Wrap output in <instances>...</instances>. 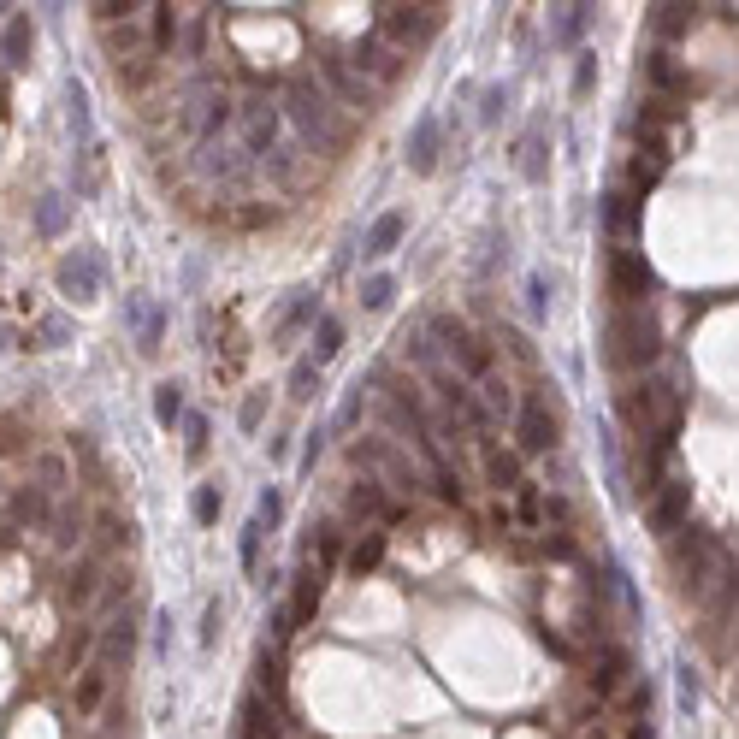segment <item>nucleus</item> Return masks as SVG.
Here are the masks:
<instances>
[{
    "label": "nucleus",
    "mask_w": 739,
    "mask_h": 739,
    "mask_svg": "<svg viewBox=\"0 0 739 739\" xmlns=\"http://www.w3.org/2000/svg\"><path fill=\"white\" fill-rule=\"evenodd\" d=\"M320 450H326V426H314L308 432V450H302V468L314 473V462H320Z\"/></svg>",
    "instance_id": "5fc2aeb1"
},
{
    "label": "nucleus",
    "mask_w": 739,
    "mask_h": 739,
    "mask_svg": "<svg viewBox=\"0 0 739 739\" xmlns=\"http://www.w3.org/2000/svg\"><path fill=\"white\" fill-rule=\"evenodd\" d=\"M403 60H408V54H397V48H391V42H385V36L373 30V36H361V42H355V60H349V66L361 71V77H367L373 89H385V83H397Z\"/></svg>",
    "instance_id": "9d476101"
},
{
    "label": "nucleus",
    "mask_w": 739,
    "mask_h": 739,
    "mask_svg": "<svg viewBox=\"0 0 739 739\" xmlns=\"http://www.w3.org/2000/svg\"><path fill=\"white\" fill-rule=\"evenodd\" d=\"M515 521H527V527H538L544 521V497H538V485H515Z\"/></svg>",
    "instance_id": "e433bc0d"
},
{
    "label": "nucleus",
    "mask_w": 739,
    "mask_h": 739,
    "mask_svg": "<svg viewBox=\"0 0 739 739\" xmlns=\"http://www.w3.org/2000/svg\"><path fill=\"white\" fill-rule=\"evenodd\" d=\"M219 621H225V604H219V598H207V609H202V633H196V639H202V651L213 645V639H219Z\"/></svg>",
    "instance_id": "49530a36"
},
{
    "label": "nucleus",
    "mask_w": 739,
    "mask_h": 739,
    "mask_svg": "<svg viewBox=\"0 0 739 739\" xmlns=\"http://www.w3.org/2000/svg\"><path fill=\"white\" fill-rule=\"evenodd\" d=\"M66 231V196H42L36 202V237H60Z\"/></svg>",
    "instance_id": "2f4dec72"
},
{
    "label": "nucleus",
    "mask_w": 739,
    "mask_h": 739,
    "mask_svg": "<svg viewBox=\"0 0 739 739\" xmlns=\"http://www.w3.org/2000/svg\"><path fill=\"white\" fill-rule=\"evenodd\" d=\"M515 166H521V178H527V184H538V178H544V166H550V160H544V136H521V154H515Z\"/></svg>",
    "instance_id": "c756f323"
},
{
    "label": "nucleus",
    "mask_w": 739,
    "mask_h": 739,
    "mask_svg": "<svg viewBox=\"0 0 739 739\" xmlns=\"http://www.w3.org/2000/svg\"><path fill=\"white\" fill-rule=\"evenodd\" d=\"M438 142H444V125H438V119H420V125L408 131V166H414V172H432V166H438Z\"/></svg>",
    "instance_id": "aec40b11"
},
{
    "label": "nucleus",
    "mask_w": 739,
    "mask_h": 739,
    "mask_svg": "<svg viewBox=\"0 0 739 739\" xmlns=\"http://www.w3.org/2000/svg\"><path fill=\"white\" fill-rule=\"evenodd\" d=\"M604 361L615 367V373H645L657 355H663V337H657V326H651V314L645 308H615L604 326Z\"/></svg>",
    "instance_id": "f03ea898"
},
{
    "label": "nucleus",
    "mask_w": 739,
    "mask_h": 739,
    "mask_svg": "<svg viewBox=\"0 0 739 739\" xmlns=\"http://www.w3.org/2000/svg\"><path fill=\"white\" fill-rule=\"evenodd\" d=\"M255 674H261V698H267V704H284V674H278V663H272L267 651H261Z\"/></svg>",
    "instance_id": "4c0bfd02"
},
{
    "label": "nucleus",
    "mask_w": 739,
    "mask_h": 739,
    "mask_svg": "<svg viewBox=\"0 0 739 739\" xmlns=\"http://www.w3.org/2000/svg\"><path fill=\"white\" fill-rule=\"evenodd\" d=\"M284 113H290V125L302 142H314L320 154H343L349 148V125L337 119V101L326 83H314V77H290L284 83Z\"/></svg>",
    "instance_id": "f257e3e1"
},
{
    "label": "nucleus",
    "mask_w": 739,
    "mask_h": 739,
    "mask_svg": "<svg viewBox=\"0 0 739 739\" xmlns=\"http://www.w3.org/2000/svg\"><path fill=\"white\" fill-rule=\"evenodd\" d=\"M30 48H36V24H30L24 12H12V18L0 24V60H6V66H30Z\"/></svg>",
    "instance_id": "dca6fc26"
},
{
    "label": "nucleus",
    "mask_w": 739,
    "mask_h": 739,
    "mask_svg": "<svg viewBox=\"0 0 739 739\" xmlns=\"http://www.w3.org/2000/svg\"><path fill=\"white\" fill-rule=\"evenodd\" d=\"M680 704H686V710L698 704V680H692V669H680Z\"/></svg>",
    "instance_id": "6e6d98bb"
},
{
    "label": "nucleus",
    "mask_w": 739,
    "mask_h": 739,
    "mask_svg": "<svg viewBox=\"0 0 739 739\" xmlns=\"http://www.w3.org/2000/svg\"><path fill=\"white\" fill-rule=\"evenodd\" d=\"M586 18H592V6H562V18H556V42H574V36L586 30Z\"/></svg>",
    "instance_id": "ea45409f"
},
{
    "label": "nucleus",
    "mask_w": 739,
    "mask_h": 739,
    "mask_svg": "<svg viewBox=\"0 0 739 739\" xmlns=\"http://www.w3.org/2000/svg\"><path fill=\"white\" fill-rule=\"evenodd\" d=\"M403 231H408V219H403V213H379V219L367 225V237H361V255H367V261L391 255V249L403 243Z\"/></svg>",
    "instance_id": "a211bd4d"
},
{
    "label": "nucleus",
    "mask_w": 739,
    "mask_h": 739,
    "mask_svg": "<svg viewBox=\"0 0 739 739\" xmlns=\"http://www.w3.org/2000/svg\"><path fill=\"white\" fill-rule=\"evenodd\" d=\"M361 408H367V391H361V385H355V391H349V397H343V408H337V432H343V426H355V420H361Z\"/></svg>",
    "instance_id": "de8ad7c7"
},
{
    "label": "nucleus",
    "mask_w": 739,
    "mask_h": 739,
    "mask_svg": "<svg viewBox=\"0 0 739 739\" xmlns=\"http://www.w3.org/2000/svg\"><path fill=\"white\" fill-rule=\"evenodd\" d=\"M261 420H267V391H249L243 408H237V426L243 432H261Z\"/></svg>",
    "instance_id": "58836bf2"
},
{
    "label": "nucleus",
    "mask_w": 739,
    "mask_h": 739,
    "mask_svg": "<svg viewBox=\"0 0 739 739\" xmlns=\"http://www.w3.org/2000/svg\"><path fill=\"white\" fill-rule=\"evenodd\" d=\"M125 314H131V326H136V349H142V355H154V349H160V332H166V314H160V308H148L142 296H125Z\"/></svg>",
    "instance_id": "6ab92c4d"
},
{
    "label": "nucleus",
    "mask_w": 739,
    "mask_h": 739,
    "mask_svg": "<svg viewBox=\"0 0 739 739\" xmlns=\"http://www.w3.org/2000/svg\"><path fill=\"white\" fill-rule=\"evenodd\" d=\"M190 515H196L202 527H213V521H219V491H213V485H196V497H190Z\"/></svg>",
    "instance_id": "a19ab883"
},
{
    "label": "nucleus",
    "mask_w": 739,
    "mask_h": 739,
    "mask_svg": "<svg viewBox=\"0 0 739 739\" xmlns=\"http://www.w3.org/2000/svg\"><path fill=\"white\" fill-rule=\"evenodd\" d=\"M432 30H438V6H379V36L397 54H414Z\"/></svg>",
    "instance_id": "423d86ee"
},
{
    "label": "nucleus",
    "mask_w": 739,
    "mask_h": 739,
    "mask_svg": "<svg viewBox=\"0 0 739 739\" xmlns=\"http://www.w3.org/2000/svg\"><path fill=\"white\" fill-rule=\"evenodd\" d=\"M148 30H154V54H172V42H178V30H184L178 6H148Z\"/></svg>",
    "instance_id": "c85d7f7f"
},
{
    "label": "nucleus",
    "mask_w": 739,
    "mask_h": 739,
    "mask_svg": "<svg viewBox=\"0 0 739 739\" xmlns=\"http://www.w3.org/2000/svg\"><path fill=\"white\" fill-rule=\"evenodd\" d=\"M651 77H657V89H674V83H680V66H674V54H651Z\"/></svg>",
    "instance_id": "8fccbe9b"
},
{
    "label": "nucleus",
    "mask_w": 739,
    "mask_h": 739,
    "mask_svg": "<svg viewBox=\"0 0 739 739\" xmlns=\"http://www.w3.org/2000/svg\"><path fill=\"white\" fill-rule=\"evenodd\" d=\"M66 125L77 142H89V95L77 89V83H66Z\"/></svg>",
    "instance_id": "473e14b6"
},
{
    "label": "nucleus",
    "mask_w": 739,
    "mask_h": 739,
    "mask_svg": "<svg viewBox=\"0 0 739 739\" xmlns=\"http://www.w3.org/2000/svg\"><path fill=\"white\" fill-rule=\"evenodd\" d=\"M12 515H18L24 527H36V521L48 515V491H30V485H24V491L12 497Z\"/></svg>",
    "instance_id": "c9c22d12"
},
{
    "label": "nucleus",
    "mask_w": 739,
    "mask_h": 739,
    "mask_svg": "<svg viewBox=\"0 0 739 739\" xmlns=\"http://www.w3.org/2000/svg\"><path fill=\"white\" fill-rule=\"evenodd\" d=\"M314 385H320V367H314V355H308V361H296V373H290V397H314Z\"/></svg>",
    "instance_id": "37998d69"
},
{
    "label": "nucleus",
    "mask_w": 739,
    "mask_h": 739,
    "mask_svg": "<svg viewBox=\"0 0 739 739\" xmlns=\"http://www.w3.org/2000/svg\"><path fill=\"white\" fill-rule=\"evenodd\" d=\"M544 308H550V296H544V278H527V314L544 320Z\"/></svg>",
    "instance_id": "3c124183"
},
{
    "label": "nucleus",
    "mask_w": 739,
    "mask_h": 739,
    "mask_svg": "<svg viewBox=\"0 0 739 739\" xmlns=\"http://www.w3.org/2000/svg\"><path fill=\"white\" fill-rule=\"evenodd\" d=\"M379 562H385V533H367L361 544H349V550H343V574H349V580L373 574Z\"/></svg>",
    "instance_id": "5701e85b"
},
{
    "label": "nucleus",
    "mask_w": 739,
    "mask_h": 739,
    "mask_svg": "<svg viewBox=\"0 0 739 739\" xmlns=\"http://www.w3.org/2000/svg\"><path fill=\"white\" fill-rule=\"evenodd\" d=\"M30 468H36V491H48V497H60V491L71 485V468H66V456H54V450H42V456H36Z\"/></svg>",
    "instance_id": "bb28decb"
},
{
    "label": "nucleus",
    "mask_w": 739,
    "mask_h": 739,
    "mask_svg": "<svg viewBox=\"0 0 739 739\" xmlns=\"http://www.w3.org/2000/svg\"><path fill=\"white\" fill-rule=\"evenodd\" d=\"M243 739H284L278 704H267L261 692H249V698H243Z\"/></svg>",
    "instance_id": "f3484780"
},
{
    "label": "nucleus",
    "mask_w": 739,
    "mask_h": 739,
    "mask_svg": "<svg viewBox=\"0 0 739 739\" xmlns=\"http://www.w3.org/2000/svg\"><path fill=\"white\" fill-rule=\"evenodd\" d=\"M255 521H261L267 533H272V527H278V521H284V497H278L272 485H267V491H261V503H255Z\"/></svg>",
    "instance_id": "c03bdc74"
},
{
    "label": "nucleus",
    "mask_w": 739,
    "mask_h": 739,
    "mask_svg": "<svg viewBox=\"0 0 739 739\" xmlns=\"http://www.w3.org/2000/svg\"><path fill=\"white\" fill-rule=\"evenodd\" d=\"M609 290H615V308H645L657 290V272L645 267L639 249H609Z\"/></svg>",
    "instance_id": "39448f33"
},
{
    "label": "nucleus",
    "mask_w": 739,
    "mask_h": 739,
    "mask_svg": "<svg viewBox=\"0 0 739 739\" xmlns=\"http://www.w3.org/2000/svg\"><path fill=\"white\" fill-rule=\"evenodd\" d=\"M278 125H284L278 101H272V95H249V101L237 107V148H243L249 160H272V148H278Z\"/></svg>",
    "instance_id": "20e7f679"
},
{
    "label": "nucleus",
    "mask_w": 739,
    "mask_h": 739,
    "mask_svg": "<svg viewBox=\"0 0 739 739\" xmlns=\"http://www.w3.org/2000/svg\"><path fill=\"white\" fill-rule=\"evenodd\" d=\"M184 450H190V456L207 450V414H184Z\"/></svg>",
    "instance_id": "a18cd8bd"
},
{
    "label": "nucleus",
    "mask_w": 739,
    "mask_h": 739,
    "mask_svg": "<svg viewBox=\"0 0 739 739\" xmlns=\"http://www.w3.org/2000/svg\"><path fill=\"white\" fill-rule=\"evenodd\" d=\"M290 633H296V609L278 604V609H272V639H290Z\"/></svg>",
    "instance_id": "603ef678"
},
{
    "label": "nucleus",
    "mask_w": 739,
    "mask_h": 739,
    "mask_svg": "<svg viewBox=\"0 0 739 739\" xmlns=\"http://www.w3.org/2000/svg\"><path fill=\"white\" fill-rule=\"evenodd\" d=\"M131 645H136V627H131V615H125V621H113V633H107V651H101V663L113 669L119 657H131Z\"/></svg>",
    "instance_id": "f704fd0d"
},
{
    "label": "nucleus",
    "mask_w": 739,
    "mask_h": 739,
    "mask_svg": "<svg viewBox=\"0 0 739 739\" xmlns=\"http://www.w3.org/2000/svg\"><path fill=\"white\" fill-rule=\"evenodd\" d=\"M320 598H326V568H314V562H308V568H302V574H296V621H314V609H320Z\"/></svg>",
    "instance_id": "393cba45"
},
{
    "label": "nucleus",
    "mask_w": 739,
    "mask_h": 739,
    "mask_svg": "<svg viewBox=\"0 0 739 739\" xmlns=\"http://www.w3.org/2000/svg\"><path fill=\"white\" fill-rule=\"evenodd\" d=\"M479 408H485L491 420H515V414H521V397L509 391L503 373H485V379H479Z\"/></svg>",
    "instance_id": "412c9836"
},
{
    "label": "nucleus",
    "mask_w": 739,
    "mask_h": 739,
    "mask_svg": "<svg viewBox=\"0 0 739 739\" xmlns=\"http://www.w3.org/2000/svg\"><path fill=\"white\" fill-rule=\"evenodd\" d=\"M154 420L172 432V426H184V385L178 379H166V385H154Z\"/></svg>",
    "instance_id": "cd10ccee"
},
{
    "label": "nucleus",
    "mask_w": 739,
    "mask_h": 739,
    "mask_svg": "<svg viewBox=\"0 0 739 739\" xmlns=\"http://www.w3.org/2000/svg\"><path fill=\"white\" fill-rule=\"evenodd\" d=\"M261 533H267V527H261V521H249V527H243V544H237V556H243V568H249V574L261 568Z\"/></svg>",
    "instance_id": "79ce46f5"
},
{
    "label": "nucleus",
    "mask_w": 739,
    "mask_h": 739,
    "mask_svg": "<svg viewBox=\"0 0 739 739\" xmlns=\"http://www.w3.org/2000/svg\"><path fill=\"white\" fill-rule=\"evenodd\" d=\"M479 456H485V479H491L497 491H515V485H521V456H503V450H491V444H479Z\"/></svg>",
    "instance_id": "a878e982"
},
{
    "label": "nucleus",
    "mask_w": 739,
    "mask_h": 739,
    "mask_svg": "<svg viewBox=\"0 0 739 739\" xmlns=\"http://www.w3.org/2000/svg\"><path fill=\"white\" fill-rule=\"evenodd\" d=\"M627 669H633V657H627L621 645H604L598 663H592V692H598V698H615V692L627 686Z\"/></svg>",
    "instance_id": "2eb2a0df"
},
{
    "label": "nucleus",
    "mask_w": 739,
    "mask_h": 739,
    "mask_svg": "<svg viewBox=\"0 0 739 739\" xmlns=\"http://www.w3.org/2000/svg\"><path fill=\"white\" fill-rule=\"evenodd\" d=\"M343 503H349V515H355V521H385V527L397 521V509H391V497L379 491V479L349 485V497H343Z\"/></svg>",
    "instance_id": "4468645a"
},
{
    "label": "nucleus",
    "mask_w": 739,
    "mask_h": 739,
    "mask_svg": "<svg viewBox=\"0 0 739 739\" xmlns=\"http://www.w3.org/2000/svg\"><path fill=\"white\" fill-rule=\"evenodd\" d=\"M361 468L379 473V485H391V491H420V468L408 462V450H397L391 438H361Z\"/></svg>",
    "instance_id": "0eeeda50"
},
{
    "label": "nucleus",
    "mask_w": 739,
    "mask_h": 739,
    "mask_svg": "<svg viewBox=\"0 0 739 739\" xmlns=\"http://www.w3.org/2000/svg\"><path fill=\"white\" fill-rule=\"evenodd\" d=\"M657 497H651V509H645V521H651V533L657 538H680L686 533V521H692V485L686 479H663V485H651Z\"/></svg>",
    "instance_id": "6e6552de"
},
{
    "label": "nucleus",
    "mask_w": 739,
    "mask_h": 739,
    "mask_svg": "<svg viewBox=\"0 0 739 739\" xmlns=\"http://www.w3.org/2000/svg\"><path fill=\"white\" fill-rule=\"evenodd\" d=\"M604 231L615 237V249H633V237H639V202L627 190H615L604 202Z\"/></svg>",
    "instance_id": "ddd939ff"
},
{
    "label": "nucleus",
    "mask_w": 739,
    "mask_h": 739,
    "mask_svg": "<svg viewBox=\"0 0 739 739\" xmlns=\"http://www.w3.org/2000/svg\"><path fill=\"white\" fill-rule=\"evenodd\" d=\"M337 349H343V326H337L332 314H320V326H314V367H326Z\"/></svg>",
    "instance_id": "7c9ffc66"
},
{
    "label": "nucleus",
    "mask_w": 739,
    "mask_h": 739,
    "mask_svg": "<svg viewBox=\"0 0 739 739\" xmlns=\"http://www.w3.org/2000/svg\"><path fill=\"white\" fill-rule=\"evenodd\" d=\"M302 326H320V308H314V290H296V302L278 314V326H272V337L284 343V337H296Z\"/></svg>",
    "instance_id": "b1692460"
},
{
    "label": "nucleus",
    "mask_w": 739,
    "mask_h": 739,
    "mask_svg": "<svg viewBox=\"0 0 739 739\" xmlns=\"http://www.w3.org/2000/svg\"><path fill=\"white\" fill-rule=\"evenodd\" d=\"M432 337H444L438 349H444V355L456 361V373H462V379H473V385H479L485 373H497V361H491V349L479 343V332H473V326H462V320H450V314H438V320H432Z\"/></svg>",
    "instance_id": "7ed1b4c3"
},
{
    "label": "nucleus",
    "mask_w": 739,
    "mask_h": 739,
    "mask_svg": "<svg viewBox=\"0 0 739 739\" xmlns=\"http://www.w3.org/2000/svg\"><path fill=\"white\" fill-rule=\"evenodd\" d=\"M592 83H598V60H592V54H580V66H574V95L586 101V95H592Z\"/></svg>",
    "instance_id": "09e8293b"
},
{
    "label": "nucleus",
    "mask_w": 739,
    "mask_h": 739,
    "mask_svg": "<svg viewBox=\"0 0 739 739\" xmlns=\"http://www.w3.org/2000/svg\"><path fill=\"white\" fill-rule=\"evenodd\" d=\"M550 444H556V414H550V397L533 391V397L521 403V414H515V450H521V456H544Z\"/></svg>",
    "instance_id": "1a4fd4ad"
},
{
    "label": "nucleus",
    "mask_w": 739,
    "mask_h": 739,
    "mask_svg": "<svg viewBox=\"0 0 739 739\" xmlns=\"http://www.w3.org/2000/svg\"><path fill=\"white\" fill-rule=\"evenodd\" d=\"M580 739H615V728H609V722H592V728H586Z\"/></svg>",
    "instance_id": "4d7b16f0"
},
{
    "label": "nucleus",
    "mask_w": 739,
    "mask_h": 739,
    "mask_svg": "<svg viewBox=\"0 0 739 739\" xmlns=\"http://www.w3.org/2000/svg\"><path fill=\"white\" fill-rule=\"evenodd\" d=\"M391 296H397V278H391V272H373V278L361 284V308H373V314L391 308Z\"/></svg>",
    "instance_id": "72a5a7b5"
},
{
    "label": "nucleus",
    "mask_w": 739,
    "mask_h": 739,
    "mask_svg": "<svg viewBox=\"0 0 739 739\" xmlns=\"http://www.w3.org/2000/svg\"><path fill=\"white\" fill-rule=\"evenodd\" d=\"M54 278H60V296H71V302H95V296H101V261H95L89 249L66 255Z\"/></svg>",
    "instance_id": "9b49d317"
},
{
    "label": "nucleus",
    "mask_w": 739,
    "mask_h": 739,
    "mask_svg": "<svg viewBox=\"0 0 739 739\" xmlns=\"http://www.w3.org/2000/svg\"><path fill=\"white\" fill-rule=\"evenodd\" d=\"M107 686H113V669H107V663H89V669L77 674V716H95V710L107 704Z\"/></svg>",
    "instance_id": "4be33fe9"
},
{
    "label": "nucleus",
    "mask_w": 739,
    "mask_h": 739,
    "mask_svg": "<svg viewBox=\"0 0 739 739\" xmlns=\"http://www.w3.org/2000/svg\"><path fill=\"white\" fill-rule=\"evenodd\" d=\"M503 107H509V89H485V107H479V119L491 125V119H497Z\"/></svg>",
    "instance_id": "864d4df0"
},
{
    "label": "nucleus",
    "mask_w": 739,
    "mask_h": 739,
    "mask_svg": "<svg viewBox=\"0 0 739 739\" xmlns=\"http://www.w3.org/2000/svg\"><path fill=\"white\" fill-rule=\"evenodd\" d=\"M320 71H326V83H332L337 95H343V107H349V113H367V107H373V83H367L361 71L349 66V60L326 54V60H320Z\"/></svg>",
    "instance_id": "f8f14e48"
}]
</instances>
